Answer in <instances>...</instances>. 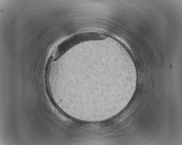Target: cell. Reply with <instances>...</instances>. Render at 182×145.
<instances>
[{
    "mask_svg": "<svg viewBox=\"0 0 182 145\" xmlns=\"http://www.w3.org/2000/svg\"><path fill=\"white\" fill-rule=\"evenodd\" d=\"M96 32H89L72 35L62 42L54 52V56L58 58L70 48L82 41L96 39Z\"/></svg>",
    "mask_w": 182,
    "mask_h": 145,
    "instance_id": "obj_1",
    "label": "cell"
}]
</instances>
